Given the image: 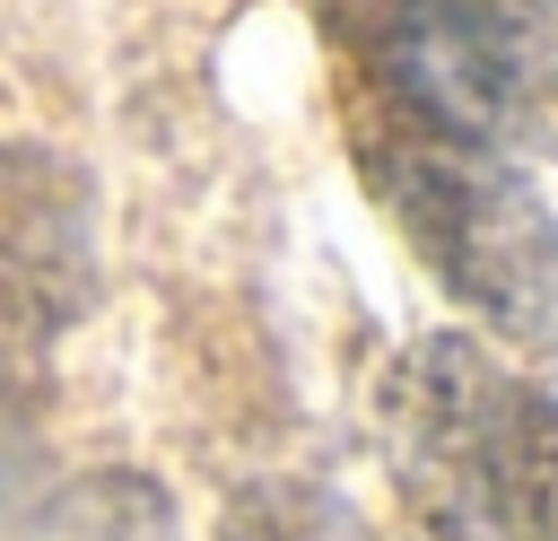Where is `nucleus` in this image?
Here are the masks:
<instances>
[{"label": "nucleus", "instance_id": "f257e3e1", "mask_svg": "<svg viewBox=\"0 0 558 541\" xmlns=\"http://www.w3.org/2000/svg\"><path fill=\"white\" fill-rule=\"evenodd\" d=\"M349 148L436 288L514 349H558V218L523 157L410 96L340 79Z\"/></svg>", "mask_w": 558, "mask_h": 541}, {"label": "nucleus", "instance_id": "f03ea898", "mask_svg": "<svg viewBox=\"0 0 558 541\" xmlns=\"http://www.w3.org/2000/svg\"><path fill=\"white\" fill-rule=\"evenodd\" d=\"M340 79L410 96L514 148L558 113V0H331Z\"/></svg>", "mask_w": 558, "mask_h": 541}, {"label": "nucleus", "instance_id": "7ed1b4c3", "mask_svg": "<svg viewBox=\"0 0 558 541\" xmlns=\"http://www.w3.org/2000/svg\"><path fill=\"white\" fill-rule=\"evenodd\" d=\"M87 279V209L78 183L44 157H0V305L26 323H61Z\"/></svg>", "mask_w": 558, "mask_h": 541}, {"label": "nucleus", "instance_id": "20e7f679", "mask_svg": "<svg viewBox=\"0 0 558 541\" xmlns=\"http://www.w3.org/2000/svg\"><path fill=\"white\" fill-rule=\"evenodd\" d=\"M9 462H17V393H9V366H0V489H9Z\"/></svg>", "mask_w": 558, "mask_h": 541}]
</instances>
